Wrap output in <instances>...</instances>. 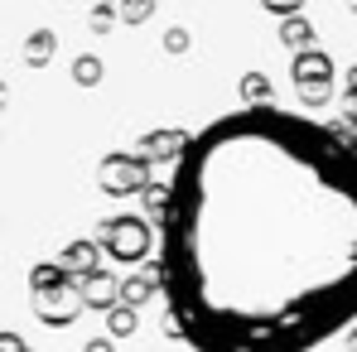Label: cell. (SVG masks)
I'll return each mask as SVG.
<instances>
[{
	"mask_svg": "<svg viewBox=\"0 0 357 352\" xmlns=\"http://www.w3.org/2000/svg\"><path fill=\"white\" fill-rule=\"evenodd\" d=\"M160 299L193 352H314L357 323V140L280 107L188 135L160 213Z\"/></svg>",
	"mask_w": 357,
	"mask_h": 352,
	"instance_id": "obj_1",
	"label": "cell"
},
{
	"mask_svg": "<svg viewBox=\"0 0 357 352\" xmlns=\"http://www.w3.org/2000/svg\"><path fill=\"white\" fill-rule=\"evenodd\" d=\"M29 290H34V314H39V323H49V328H68V323L82 319V290L59 270V261L34 266Z\"/></svg>",
	"mask_w": 357,
	"mask_h": 352,
	"instance_id": "obj_2",
	"label": "cell"
},
{
	"mask_svg": "<svg viewBox=\"0 0 357 352\" xmlns=\"http://www.w3.org/2000/svg\"><path fill=\"white\" fill-rule=\"evenodd\" d=\"M155 227L145 222V217H130V213H121V217H107L102 222V232H97V246L116 261V266H135V261H145L150 256V246H155Z\"/></svg>",
	"mask_w": 357,
	"mask_h": 352,
	"instance_id": "obj_3",
	"label": "cell"
},
{
	"mask_svg": "<svg viewBox=\"0 0 357 352\" xmlns=\"http://www.w3.org/2000/svg\"><path fill=\"white\" fill-rule=\"evenodd\" d=\"M333 59L324 54V49H314V54H299L290 63V82H295V97L304 107H328L333 102Z\"/></svg>",
	"mask_w": 357,
	"mask_h": 352,
	"instance_id": "obj_4",
	"label": "cell"
},
{
	"mask_svg": "<svg viewBox=\"0 0 357 352\" xmlns=\"http://www.w3.org/2000/svg\"><path fill=\"white\" fill-rule=\"evenodd\" d=\"M97 183H102V193L107 198H130V193H145L150 188V169L135 160V155H102V164H97Z\"/></svg>",
	"mask_w": 357,
	"mask_h": 352,
	"instance_id": "obj_5",
	"label": "cell"
},
{
	"mask_svg": "<svg viewBox=\"0 0 357 352\" xmlns=\"http://www.w3.org/2000/svg\"><path fill=\"white\" fill-rule=\"evenodd\" d=\"M183 150H188V135H183V130H150V135L140 140L135 160H140L145 169H150V164H178Z\"/></svg>",
	"mask_w": 357,
	"mask_h": 352,
	"instance_id": "obj_6",
	"label": "cell"
},
{
	"mask_svg": "<svg viewBox=\"0 0 357 352\" xmlns=\"http://www.w3.org/2000/svg\"><path fill=\"white\" fill-rule=\"evenodd\" d=\"M59 270L73 280V285H82L87 275H97V270H102V246H97V236H92V241H73V246H63Z\"/></svg>",
	"mask_w": 357,
	"mask_h": 352,
	"instance_id": "obj_7",
	"label": "cell"
},
{
	"mask_svg": "<svg viewBox=\"0 0 357 352\" xmlns=\"http://www.w3.org/2000/svg\"><path fill=\"white\" fill-rule=\"evenodd\" d=\"M77 290H82V309H97V314H112V309H121V280L112 275V270L87 275Z\"/></svg>",
	"mask_w": 357,
	"mask_h": 352,
	"instance_id": "obj_8",
	"label": "cell"
},
{
	"mask_svg": "<svg viewBox=\"0 0 357 352\" xmlns=\"http://www.w3.org/2000/svg\"><path fill=\"white\" fill-rule=\"evenodd\" d=\"M150 299H160V270L150 266V270H130L126 280H121V309H145Z\"/></svg>",
	"mask_w": 357,
	"mask_h": 352,
	"instance_id": "obj_9",
	"label": "cell"
},
{
	"mask_svg": "<svg viewBox=\"0 0 357 352\" xmlns=\"http://www.w3.org/2000/svg\"><path fill=\"white\" fill-rule=\"evenodd\" d=\"M280 39H285V49H290L295 59L319 49V44H314V24H309L304 15H295V20H285V24H280Z\"/></svg>",
	"mask_w": 357,
	"mask_h": 352,
	"instance_id": "obj_10",
	"label": "cell"
},
{
	"mask_svg": "<svg viewBox=\"0 0 357 352\" xmlns=\"http://www.w3.org/2000/svg\"><path fill=\"white\" fill-rule=\"evenodd\" d=\"M54 49H59V39H54L49 29H34V34L24 39V63H29V68H44V63L54 59Z\"/></svg>",
	"mask_w": 357,
	"mask_h": 352,
	"instance_id": "obj_11",
	"label": "cell"
},
{
	"mask_svg": "<svg viewBox=\"0 0 357 352\" xmlns=\"http://www.w3.org/2000/svg\"><path fill=\"white\" fill-rule=\"evenodd\" d=\"M241 107H275L271 102V82L261 72H246L241 77Z\"/></svg>",
	"mask_w": 357,
	"mask_h": 352,
	"instance_id": "obj_12",
	"label": "cell"
},
{
	"mask_svg": "<svg viewBox=\"0 0 357 352\" xmlns=\"http://www.w3.org/2000/svg\"><path fill=\"white\" fill-rule=\"evenodd\" d=\"M135 328H140V314H135V309H112V314H107V338H112V343H116V338H130Z\"/></svg>",
	"mask_w": 357,
	"mask_h": 352,
	"instance_id": "obj_13",
	"label": "cell"
},
{
	"mask_svg": "<svg viewBox=\"0 0 357 352\" xmlns=\"http://www.w3.org/2000/svg\"><path fill=\"white\" fill-rule=\"evenodd\" d=\"M73 82H77V87H97V82H102V59H97V54L73 59Z\"/></svg>",
	"mask_w": 357,
	"mask_h": 352,
	"instance_id": "obj_14",
	"label": "cell"
},
{
	"mask_svg": "<svg viewBox=\"0 0 357 352\" xmlns=\"http://www.w3.org/2000/svg\"><path fill=\"white\" fill-rule=\"evenodd\" d=\"M150 15H155L150 0H130V5H121V20H126V24H145Z\"/></svg>",
	"mask_w": 357,
	"mask_h": 352,
	"instance_id": "obj_15",
	"label": "cell"
},
{
	"mask_svg": "<svg viewBox=\"0 0 357 352\" xmlns=\"http://www.w3.org/2000/svg\"><path fill=\"white\" fill-rule=\"evenodd\" d=\"M145 203H150V213H155V222H160V213H165V203H169V183H150V188H145Z\"/></svg>",
	"mask_w": 357,
	"mask_h": 352,
	"instance_id": "obj_16",
	"label": "cell"
},
{
	"mask_svg": "<svg viewBox=\"0 0 357 352\" xmlns=\"http://www.w3.org/2000/svg\"><path fill=\"white\" fill-rule=\"evenodd\" d=\"M87 20H92V29H97V34H107V29L116 24V10H112V5H97V10H92Z\"/></svg>",
	"mask_w": 357,
	"mask_h": 352,
	"instance_id": "obj_17",
	"label": "cell"
},
{
	"mask_svg": "<svg viewBox=\"0 0 357 352\" xmlns=\"http://www.w3.org/2000/svg\"><path fill=\"white\" fill-rule=\"evenodd\" d=\"M165 49H169V54H183V49H188V29H169V34H165Z\"/></svg>",
	"mask_w": 357,
	"mask_h": 352,
	"instance_id": "obj_18",
	"label": "cell"
},
{
	"mask_svg": "<svg viewBox=\"0 0 357 352\" xmlns=\"http://www.w3.org/2000/svg\"><path fill=\"white\" fill-rule=\"evenodd\" d=\"M0 352H29V348H24L20 333H0Z\"/></svg>",
	"mask_w": 357,
	"mask_h": 352,
	"instance_id": "obj_19",
	"label": "cell"
},
{
	"mask_svg": "<svg viewBox=\"0 0 357 352\" xmlns=\"http://www.w3.org/2000/svg\"><path fill=\"white\" fill-rule=\"evenodd\" d=\"M82 352H116V343H112V338H92Z\"/></svg>",
	"mask_w": 357,
	"mask_h": 352,
	"instance_id": "obj_20",
	"label": "cell"
},
{
	"mask_svg": "<svg viewBox=\"0 0 357 352\" xmlns=\"http://www.w3.org/2000/svg\"><path fill=\"white\" fill-rule=\"evenodd\" d=\"M343 352H357V323L348 328V338H343Z\"/></svg>",
	"mask_w": 357,
	"mask_h": 352,
	"instance_id": "obj_21",
	"label": "cell"
},
{
	"mask_svg": "<svg viewBox=\"0 0 357 352\" xmlns=\"http://www.w3.org/2000/svg\"><path fill=\"white\" fill-rule=\"evenodd\" d=\"M348 92H353V97H357V68H353V72H348Z\"/></svg>",
	"mask_w": 357,
	"mask_h": 352,
	"instance_id": "obj_22",
	"label": "cell"
},
{
	"mask_svg": "<svg viewBox=\"0 0 357 352\" xmlns=\"http://www.w3.org/2000/svg\"><path fill=\"white\" fill-rule=\"evenodd\" d=\"M5 97H10V92H5V82H0V107H5Z\"/></svg>",
	"mask_w": 357,
	"mask_h": 352,
	"instance_id": "obj_23",
	"label": "cell"
}]
</instances>
